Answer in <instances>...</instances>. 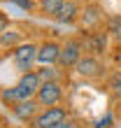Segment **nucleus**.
Returning <instances> with one entry per match:
<instances>
[{"label": "nucleus", "mask_w": 121, "mask_h": 128, "mask_svg": "<svg viewBox=\"0 0 121 128\" xmlns=\"http://www.w3.org/2000/svg\"><path fill=\"white\" fill-rule=\"evenodd\" d=\"M40 10L44 12V14H49V16H56V14L60 12V7L65 5V0H40Z\"/></svg>", "instance_id": "f8f14e48"}, {"label": "nucleus", "mask_w": 121, "mask_h": 128, "mask_svg": "<svg viewBox=\"0 0 121 128\" xmlns=\"http://www.w3.org/2000/svg\"><path fill=\"white\" fill-rule=\"evenodd\" d=\"M119 112H121V98H119Z\"/></svg>", "instance_id": "aec40b11"}, {"label": "nucleus", "mask_w": 121, "mask_h": 128, "mask_svg": "<svg viewBox=\"0 0 121 128\" xmlns=\"http://www.w3.org/2000/svg\"><path fill=\"white\" fill-rule=\"evenodd\" d=\"M110 124H112V114H105L102 119L93 121V128H110Z\"/></svg>", "instance_id": "f3484780"}, {"label": "nucleus", "mask_w": 121, "mask_h": 128, "mask_svg": "<svg viewBox=\"0 0 121 128\" xmlns=\"http://www.w3.org/2000/svg\"><path fill=\"white\" fill-rule=\"evenodd\" d=\"M110 33L116 37V42H121V19L119 16H112L110 19Z\"/></svg>", "instance_id": "2eb2a0df"}, {"label": "nucleus", "mask_w": 121, "mask_h": 128, "mask_svg": "<svg viewBox=\"0 0 121 128\" xmlns=\"http://www.w3.org/2000/svg\"><path fill=\"white\" fill-rule=\"evenodd\" d=\"M37 51H40V47H35V44H19L16 49H14V63H16V68L21 70V74L24 72H30L33 70V63H37Z\"/></svg>", "instance_id": "f03ea898"}, {"label": "nucleus", "mask_w": 121, "mask_h": 128, "mask_svg": "<svg viewBox=\"0 0 121 128\" xmlns=\"http://www.w3.org/2000/svg\"><path fill=\"white\" fill-rule=\"evenodd\" d=\"M60 47H63V44H58V42H54V40L42 42V44H40V51H37V63H40V65H54V63H58V58H60Z\"/></svg>", "instance_id": "423d86ee"}, {"label": "nucleus", "mask_w": 121, "mask_h": 128, "mask_svg": "<svg viewBox=\"0 0 121 128\" xmlns=\"http://www.w3.org/2000/svg\"><path fill=\"white\" fill-rule=\"evenodd\" d=\"M77 14H79L77 2H72V0H65V5L60 7V12L56 14V19L60 21V24H72V21H77Z\"/></svg>", "instance_id": "9d476101"}, {"label": "nucleus", "mask_w": 121, "mask_h": 128, "mask_svg": "<svg viewBox=\"0 0 121 128\" xmlns=\"http://www.w3.org/2000/svg\"><path fill=\"white\" fill-rule=\"evenodd\" d=\"M37 110H40V102L37 100H24V102L12 105V114L16 119H21V121H33L37 116Z\"/></svg>", "instance_id": "0eeeda50"}, {"label": "nucleus", "mask_w": 121, "mask_h": 128, "mask_svg": "<svg viewBox=\"0 0 121 128\" xmlns=\"http://www.w3.org/2000/svg\"><path fill=\"white\" fill-rule=\"evenodd\" d=\"M63 121H68V112L63 107H47L33 119V128H54Z\"/></svg>", "instance_id": "20e7f679"}, {"label": "nucleus", "mask_w": 121, "mask_h": 128, "mask_svg": "<svg viewBox=\"0 0 121 128\" xmlns=\"http://www.w3.org/2000/svg\"><path fill=\"white\" fill-rule=\"evenodd\" d=\"M10 2H14V5H19L21 7V10H26V12H30V10H33V0H10Z\"/></svg>", "instance_id": "a211bd4d"}, {"label": "nucleus", "mask_w": 121, "mask_h": 128, "mask_svg": "<svg viewBox=\"0 0 121 128\" xmlns=\"http://www.w3.org/2000/svg\"><path fill=\"white\" fill-rule=\"evenodd\" d=\"M100 7L98 5H88V7H84V12H82V19H84V26H93V24H98L100 21Z\"/></svg>", "instance_id": "9b49d317"}, {"label": "nucleus", "mask_w": 121, "mask_h": 128, "mask_svg": "<svg viewBox=\"0 0 121 128\" xmlns=\"http://www.w3.org/2000/svg\"><path fill=\"white\" fill-rule=\"evenodd\" d=\"M100 72H102V65L96 56H82V61L77 63V74L79 77L91 79V77H98Z\"/></svg>", "instance_id": "6e6552de"}, {"label": "nucleus", "mask_w": 121, "mask_h": 128, "mask_svg": "<svg viewBox=\"0 0 121 128\" xmlns=\"http://www.w3.org/2000/svg\"><path fill=\"white\" fill-rule=\"evenodd\" d=\"M40 86H42V79H40V74H37V70L24 72V74H21V79L14 84V88H16V100H19V102H24V100H35Z\"/></svg>", "instance_id": "f257e3e1"}, {"label": "nucleus", "mask_w": 121, "mask_h": 128, "mask_svg": "<svg viewBox=\"0 0 121 128\" xmlns=\"http://www.w3.org/2000/svg\"><path fill=\"white\" fill-rule=\"evenodd\" d=\"M86 49L88 51H93V54H102L105 49H107V33H93V35H88L86 40Z\"/></svg>", "instance_id": "1a4fd4ad"}, {"label": "nucleus", "mask_w": 121, "mask_h": 128, "mask_svg": "<svg viewBox=\"0 0 121 128\" xmlns=\"http://www.w3.org/2000/svg\"><path fill=\"white\" fill-rule=\"evenodd\" d=\"M110 86H112V91H114L119 98H121V72H116L114 77H112V82H110Z\"/></svg>", "instance_id": "dca6fc26"}, {"label": "nucleus", "mask_w": 121, "mask_h": 128, "mask_svg": "<svg viewBox=\"0 0 121 128\" xmlns=\"http://www.w3.org/2000/svg\"><path fill=\"white\" fill-rule=\"evenodd\" d=\"M60 98H63V88L58 82H44L35 96V100L40 102V107H56Z\"/></svg>", "instance_id": "7ed1b4c3"}, {"label": "nucleus", "mask_w": 121, "mask_h": 128, "mask_svg": "<svg viewBox=\"0 0 121 128\" xmlns=\"http://www.w3.org/2000/svg\"><path fill=\"white\" fill-rule=\"evenodd\" d=\"M82 40H68L63 47H60V58L58 63L63 68H77V63L82 61Z\"/></svg>", "instance_id": "39448f33"}, {"label": "nucleus", "mask_w": 121, "mask_h": 128, "mask_svg": "<svg viewBox=\"0 0 121 128\" xmlns=\"http://www.w3.org/2000/svg\"><path fill=\"white\" fill-rule=\"evenodd\" d=\"M16 40H19V33L16 30H2V35H0V42H2V47H7V44H16Z\"/></svg>", "instance_id": "4468645a"}, {"label": "nucleus", "mask_w": 121, "mask_h": 128, "mask_svg": "<svg viewBox=\"0 0 121 128\" xmlns=\"http://www.w3.org/2000/svg\"><path fill=\"white\" fill-rule=\"evenodd\" d=\"M54 128H79V124H77V121H70V119H68V121L58 124V126H54Z\"/></svg>", "instance_id": "6ab92c4d"}, {"label": "nucleus", "mask_w": 121, "mask_h": 128, "mask_svg": "<svg viewBox=\"0 0 121 128\" xmlns=\"http://www.w3.org/2000/svg\"><path fill=\"white\" fill-rule=\"evenodd\" d=\"M37 74H40L42 84L44 82H58V72H56V68H51V65H42L40 70H37Z\"/></svg>", "instance_id": "ddd939ff"}]
</instances>
